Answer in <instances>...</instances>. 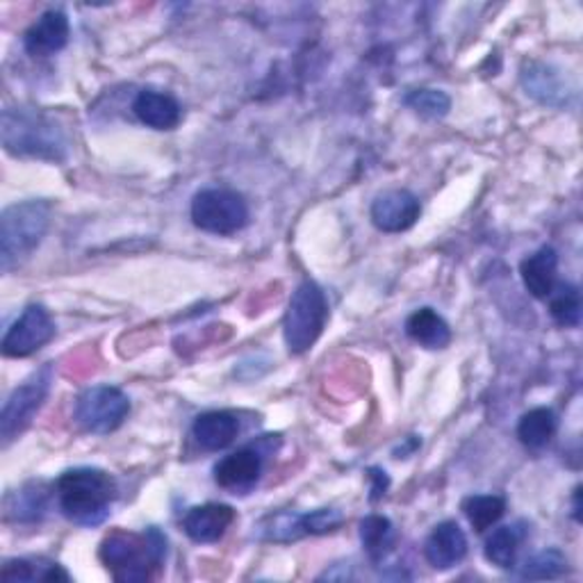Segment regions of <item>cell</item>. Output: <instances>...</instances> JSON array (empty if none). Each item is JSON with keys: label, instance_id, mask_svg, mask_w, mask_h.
I'll list each match as a JSON object with an SVG mask.
<instances>
[{"label": "cell", "instance_id": "obj_1", "mask_svg": "<svg viewBox=\"0 0 583 583\" xmlns=\"http://www.w3.org/2000/svg\"><path fill=\"white\" fill-rule=\"evenodd\" d=\"M98 556L103 565L121 583L149 581L165 563L167 538L160 529L151 527L144 533L113 531L100 542Z\"/></svg>", "mask_w": 583, "mask_h": 583}, {"label": "cell", "instance_id": "obj_2", "mask_svg": "<svg viewBox=\"0 0 583 583\" xmlns=\"http://www.w3.org/2000/svg\"><path fill=\"white\" fill-rule=\"evenodd\" d=\"M62 513L76 524L96 527L109 516L117 499V484L107 471L96 467H76L64 471L55 484Z\"/></svg>", "mask_w": 583, "mask_h": 583}, {"label": "cell", "instance_id": "obj_3", "mask_svg": "<svg viewBox=\"0 0 583 583\" xmlns=\"http://www.w3.org/2000/svg\"><path fill=\"white\" fill-rule=\"evenodd\" d=\"M51 203L32 199L14 203L0 216V269L10 274L42 244L51 226Z\"/></svg>", "mask_w": 583, "mask_h": 583}, {"label": "cell", "instance_id": "obj_4", "mask_svg": "<svg viewBox=\"0 0 583 583\" xmlns=\"http://www.w3.org/2000/svg\"><path fill=\"white\" fill-rule=\"evenodd\" d=\"M3 146L12 156L62 162L66 158V137L60 126L42 113L10 107L3 113Z\"/></svg>", "mask_w": 583, "mask_h": 583}, {"label": "cell", "instance_id": "obj_5", "mask_svg": "<svg viewBox=\"0 0 583 583\" xmlns=\"http://www.w3.org/2000/svg\"><path fill=\"white\" fill-rule=\"evenodd\" d=\"M328 319V301L315 280H304L287 304L283 317V338L292 356H301L315 347Z\"/></svg>", "mask_w": 583, "mask_h": 583}, {"label": "cell", "instance_id": "obj_6", "mask_svg": "<svg viewBox=\"0 0 583 583\" xmlns=\"http://www.w3.org/2000/svg\"><path fill=\"white\" fill-rule=\"evenodd\" d=\"M192 222L212 235H235L248 224V205L233 190L208 188L192 199Z\"/></svg>", "mask_w": 583, "mask_h": 583}, {"label": "cell", "instance_id": "obj_7", "mask_svg": "<svg viewBox=\"0 0 583 583\" xmlns=\"http://www.w3.org/2000/svg\"><path fill=\"white\" fill-rule=\"evenodd\" d=\"M53 383V368L46 364L40 372H34L25 383H21L6 401L3 413H0V441L3 447H10L12 441L32 424L34 415L42 411L49 399Z\"/></svg>", "mask_w": 583, "mask_h": 583}, {"label": "cell", "instance_id": "obj_8", "mask_svg": "<svg viewBox=\"0 0 583 583\" xmlns=\"http://www.w3.org/2000/svg\"><path fill=\"white\" fill-rule=\"evenodd\" d=\"M130 413V399L115 385H94L85 390L76 401V422L98 435L117 431Z\"/></svg>", "mask_w": 583, "mask_h": 583}, {"label": "cell", "instance_id": "obj_9", "mask_svg": "<svg viewBox=\"0 0 583 583\" xmlns=\"http://www.w3.org/2000/svg\"><path fill=\"white\" fill-rule=\"evenodd\" d=\"M53 338H55V321L51 312L40 304H32L8 328L3 344L0 347H3V356L8 358H28L40 351L42 347H46Z\"/></svg>", "mask_w": 583, "mask_h": 583}, {"label": "cell", "instance_id": "obj_10", "mask_svg": "<svg viewBox=\"0 0 583 583\" xmlns=\"http://www.w3.org/2000/svg\"><path fill=\"white\" fill-rule=\"evenodd\" d=\"M370 214L381 233H404L417 224L422 203L409 190H388L374 199Z\"/></svg>", "mask_w": 583, "mask_h": 583}, {"label": "cell", "instance_id": "obj_11", "mask_svg": "<svg viewBox=\"0 0 583 583\" xmlns=\"http://www.w3.org/2000/svg\"><path fill=\"white\" fill-rule=\"evenodd\" d=\"M263 452L251 445L224 456L214 465V481L219 488H224L233 495L251 490L258 484L263 474Z\"/></svg>", "mask_w": 583, "mask_h": 583}, {"label": "cell", "instance_id": "obj_12", "mask_svg": "<svg viewBox=\"0 0 583 583\" xmlns=\"http://www.w3.org/2000/svg\"><path fill=\"white\" fill-rule=\"evenodd\" d=\"M68 17L62 10H49L28 28L23 46L32 57H49L68 44Z\"/></svg>", "mask_w": 583, "mask_h": 583}, {"label": "cell", "instance_id": "obj_13", "mask_svg": "<svg viewBox=\"0 0 583 583\" xmlns=\"http://www.w3.org/2000/svg\"><path fill=\"white\" fill-rule=\"evenodd\" d=\"M467 554V536L458 527V522H441L424 544V556L431 568L435 570H452L456 568Z\"/></svg>", "mask_w": 583, "mask_h": 583}, {"label": "cell", "instance_id": "obj_14", "mask_svg": "<svg viewBox=\"0 0 583 583\" xmlns=\"http://www.w3.org/2000/svg\"><path fill=\"white\" fill-rule=\"evenodd\" d=\"M235 522V510L226 504H203L190 508L182 518V529L194 542H216Z\"/></svg>", "mask_w": 583, "mask_h": 583}, {"label": "cell", "instance_id": "obj_15", "mask_svg": "<svg viewBox=\"0 0 583 583\" xmlns=\"http://www.w3.org/2000/svg\"><path fill=\"white\" fill-rule=\"evenodd\" d=\"M132 113L144 126H149L153 130H173L182 117L180 103L171 94L153 92V89H144L137 94L132 103Z\"/></svg>", "mask_w": 583, "mask_h": 583}, {"label": "cell", "instance_id": "obj_16", "mask_svg": "<svg viewBox=\"0 0 583 583\" xmlns=\"http://www.w3.org/2000/svg\"><path fill=\"white\" fill-rule=\"evenodd\" d=\"M240 420L231 411H210L194 420L192 435L205 452H222L235 443Z\"/></svg>", "mask_w": 583, "mask_h": 583}, {"label": "cell", "instance_id": "obj_17", "mask_svg": "<svg viewBox=\"0 0 583 583\" xmlns=\"http://www.w3.org/2000/svg\"><path fill=\"white\" fill-rule=\"evenodd\" d=\"M556 269H559V253L552 246H542L522 261L520 276L533 299H550L556 287Z\"/></svg>", "mask_w": 583, "mask_h": 583}, {"label": "cell", "instance_id": "obj_18", "mask_svg": "<svg viewBox=\"0 0 583 583\" xmlns=\"http://www.w3.org/2000/svg\"><path fill=\"white\" fill-rule=\"evenodd\" d=\"M406 336L424 349H445L452 342V328L433 308H420L406 319Z\"/></svg>", "mask_w": 583, "mask_h": 583}, {"label": "cell", "instance_id": "obj_19", "mask_svg": "<svg viewBox=\"0 0 583 583\" xmlns=\"http://www.w3.org/2000/svg\"><path fill=\"white\" fill-rule=\"evenodd\" d=\"M524 538H527L524 522H516V524H506V527L495 529L486 540V559L492 565L504 568V570L513 568Z\"/></svg>", "mask_w": 583, "mask_h": 583}, {"label": "cell", "instance_id": "obj_20", "mask_svg": "<svg viewBox=\"0 0 583 583\" xmlns=\"http://www.w3.org/2000/svg\"><path fill=\"white\" fill-rule=\"evenodd\" d=\"M556 433V415L552 409H531L520 417L518 437L529 449H542Z\"/></svg>", "mask_w": 583, "mask_h": 583}, {"label": "cell", "instance_id": "obj_21", "mask_svg": "<svg viewBox=\"0 0 583 583\" xmlns=\"http://www.w3.org/2000/svg\"><path fill=\"white\" fill-rule=\"evenodd\" d=\"M0 579L17 583V581H71L68 572L53 561H30V559H12L0 570Z\"/></svg>", "mask_w": 583, "mask_h": 583}, {"label": "cell", "instance_id": "obj_22", "mask_svg": "<svg viewBox=\"0 0 583 583\" xmlns=\"http://www.w3.org/2000/svg\"><path fill=\"white\" fill-rule=\"evenodd\" d=\"M360 540L368 556L379 563L383 561L394 547V527L383 516H368L360 522Z\"/></svg>", "mask_w": 583, "mask_h": 583}, {"label": "cell", "instance_id": "obj_23", "mask_svg": "<svg viewBox=\"0 0 583 583\" xmlns=\"http://www.w3.org/2000/svg\"><path fill=\"white\" fill-rule=\"evenodd\" d=\"M463 513L469 520V524L474 527V531L484 533L490 527H495L501 520V516L506 513V499L499 495H474V497L465 499Z\"/></svg>", "mask_w": 583, "mask_h": 583}, {"label": "cell", "instance_id": "obj_24", "mask_svg": "<svg viewBox=\"0 0 583 583\" xmlns=\"http://www.w3.org/2000/svg\"><path fill=\"white\" fill-rule=\"evenodd\" d=\"M49 504L46 492L42 486H25L6 499V516L19 522H34L44 516Z\"/></svg>", "mask_w": 583, "mask_h": 583}, {"label": "cell", "instance_id": "obj_25", "mask_svg": "<svg viewBox=\"0 0 583 583\" xmlns=\"http://www.w3.org/2000/svg\"><path fill=\"white\" fill-rule=\"evenodd\" d=\"M304 536H308L306 513L299 516V513H289V510H285V513L269 516L258 524V538L269 540V542H292Z\"/></svg>", "mask_w": 583, "mask_h": 583}, {"label": "cell", "instance_id": "obj_26", "mask_svg": "<svg viewBox=\"0 0 583 583\" xmlns=\"http://www.w3.org/2000/svg\"><path fill=\"white\" fill-rule=\"evenodd\" d=\"M552 319L563 328H576L581 324V292L572 283H561L550 295Z\"/></svg>", "mask_w": 583, "mask_h": 583}, {"label": "cell", "instance_id": "obj_27", "mask_svg": "<svg viewBox=\"0 0 583 583\" xmlns=\"http://www.w3.org/2000/svg\"><path fill=\"white\" fill-rule=\"evenodd\" d=\"M522 83L527 87V94L536 96L540 103L559 105L563 98V87L556 81V73H552L542 64H531L529 68H524Z\"/></svg>", "mask_w": 583, "mask_h": 583}, {"label": "cell", "instance_id": "obj_28", "mask_svg": "<svg viewBox=\"0 0 583 583\" xmlns=\"http://www.w3.org/2000/svg\"><path fill=\"white\" fill-rule=\"evenodd\" d=\"M406 105L424 119H443L449 115L452 98L441 89H415L406 96Z\"/></svg>", "mask_w": 583, "mask_h": 583}, {"label": "cell", "instance_id": "obj_29", "mask_svg": "<svg viewBox=\"0 0 583 583\" xmlns=\"http://www.w3.org/2000/svg\"><path fill=\"white\" fill-rule=\"evenodd\" d=\"M565 572H568L565 554L561 550H544L524 563L520 576L544 581V579H559Z\"/></svg>", "mask_w": 583, "mask_h": 583}, {"label": "cell", "instance_id": "obj_30", "mask_svg": "<svg viewBox=\"0 0 583 583\" xmlns=\"http://www.w3.org/2000/svg\"><path fill=\"white\" fill-rule=\"evenodd\" d=\"M344 522L342 513L336 508H317L312 513H306V529L308 536H324L340 529Z\"/></svg>", "mask_w": 583, "mask_h": 583}, {"label": "cell", "instance_id": "obj_31", "mask_svg": "<svg viewBox=\"0 0 583 583\" xmlns=\"http://www.w3.org/2000/svg\"><path fill=\"white\" fill-rule=\"evenodd\" d=\"M370 479H372V497L370 499L377 501L390 488V479H388V474L381 467H370Z\"/></svg>", "mask_w": 583, "mask_h": 583}, {"label": "cell", "instance_id": "obj_32", "mask_svg": "<svg viewBox=\"0 0 583 583\" xmlns=\"http://www.w3.org/2000/svg\"><path fill=\"white\" fill-rule=\"evenodd\" d=\"M422 445V441H417V437L415 435H411L409 437V441H406V445L404 447H399V449H394V458H409L417 447Z\"/></svg>", "mask_w": 583, "mask_h": 583}, {"label": "cell", "instance_id": "obj_33", "mask_svg": "<svg viewBox=\"0 0 583 583\" xmlns=\"http://www.w3.org/2000/svg\"><path fill=\"white\" fill-rule=\"evenodd\" d=\"M579 492H581V488H576V490H574V520H576V522H581V506H579Z\"/></svg>", "mask_w": 583, "mask_h": 583}]
</instances>
